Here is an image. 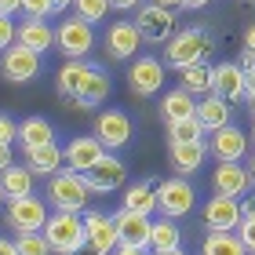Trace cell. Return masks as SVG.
Listing matches in <instances>:
<instances>
[{
    "instance_id": "obj_1",
    "label": "cell",
    "mask_w": 255,
    "mask_h": 255,
    "mask_svg": "<svg viewBox=\"0 0 255 255\" xmlns=\"http://www.w3.org/2000/svg\"><path fill=\"white\" fill-rule=\"evenodd\" d=\"M215 48V40H212V33L208 29H179V33H171V37L164 40V62L168 66H175V69H186V66H197V62H204V55Z\"/></svg>"
},
{
    "instance_id": "obj_2",
    "label": "cell",
    "mask_w": 255,
    "mask_h": 255,
    "mask_svg": "<svg viewBox=\"0 0 255 255\" xmlns=\"http://www.w3.org/2000/svg\"><path fill=\"white\" fill-rule=\"evenodd\" d=\"M40 234L48 237L51 255H77L84 248V219H80V212H55L48 215Z\"/></svg>"
},
{
    "instance_id": "obj_3",
    "label": "cell",
    "mask_w": 255,
    "mask_h": 255,
    "mask_svg": "<svg viewBox=\"0 0 255 255\" xmlns=\"http://www.w3.org/2000/svg\"><path fill=\"white\" fill-rule=\"evenodd\" d=\"M88 197H91V190L80 171L59 168L55 175H48V204L55 212H80L88 204Z\"/></svg>"
},
{
    "instance_id": "obj_4",
    "label": "cell",
    "mask_w": 255,
    "mask_h": 255,
    "mask_svg": "<svg viewBox=\"0 0 255 255\" xmlns=\"http://www.w3.org/2000/svg\"><path fill=\"white\" fill-rule=\"evenodd\" d=\"M153 193H157V215H164V219H182V215H190L193 204H197V193L182 175L157 182Z\"/></svg>"
},
{
    "instance_id": "obj_5",
    "label": "cell",
    "mask_w": 255,
    "mask_h": 255,
    "mask_svg": "<svg viewBox=\"0 0 255 255\" xmlns=\"http://www.w3.org/2000/svg\"><path fill=\"white\" fill-rule=\"evenodd\" d=\"M164 88V62L153 55H135V62L128 66V91L138 99H153Z\"/></svg>"
},
{
    "instance_id": "obj_6",
    "label": "cell",
    "mask_w": 255,
    "mask_h": 255,
    "mask_svg": "<svg viewBox=\"0 0 255 255\" xmlns=\"http://www.w3.org/2000/svg\"><path fill=\"white\" fill-rule=\"evenodd\" d=\"M135 29L149 44H164L175 33V11L160 4H138L135 7Z\"/></svg>"
},
{
    "instance_id": "obj_7",
    "label": "cell",
    "mask_w": 255,
    "mask_h": 255,
    "mask_svg": "<svg viewBox=\"0 0 255 255\" xmlns=\"http://www.w3.org/2000/svg\"><path fill=\"white\" fill-rule=\"evenodd\" d=\"M55 48H59L66 59H88V51L95 48V29L84 18H66L59 29H55Z\"/></svg>"
},
{
    "instance_id": "obj_8",
    "label": "cell",
    "mask_w": 255,
    "mask_h": 255,
    "mask_svg": "<svg viewBox=\"0 0 255 255\" xmlns=\"http://www.w3.org/2000/svg\"><path fill=\"white\" fill-rule=\"evenodd\" d=\"M4 223L15 230V234H37L48 223V208H44L40 197H18V201H7V215Z\"/></svg>"
},
{
    "instance_id": "obj_9",
    "label": "cell",
    "mask_w": 255,
    "mask_h": 255,
    "mask_svg": "<svg viewBox=\"0 0 255 255\" xmlns=\"http://www.w3.org/2000/svg\"><path fill=\"white\" fill-rule=\"evenodd\" d=\"M84 182H88L91 193H113V190H121L124 182H128V168H124L121 157H113L110 149H106V153H102L95 164L84 171Z\"/></svg>"
},
{
    "instance_id": "obj_10",
    "label": "cell",
    "mask_w": 255,
    "mask_h": 255,
    "mask_svg": "<svg viewBox=\"0 0 255 255\" xmlns=\"http://www.w3.org/2000/svg\"><path fill=\"white\" fill-rule=\"evenodd\" d=\"M0 73H4V80H11V84H29V80L40 77V55L22 48V44H11V48H4V55H0Z\"/></svg>"
},
{
    "instance_id": "obj_11",
    "label": "cell",
    "mask_w": 255,
    "mask_h": 255,
    "mask_svg": "<svg viewBox=\"0 0 255 255\" xmlns=\"http://www.w3.org/2000/svg\"><path fill=\"white\" fill-rule=\"evenodd\" d=\"M91 69H95V62H88V59H66V66L55 73V88H59V95L66 102H73L77 110H80V95H84V88H88Z\"/></svg>"
},
{
    "instance_id": "obj_12",
    "label": "cell",
    "mask_w": 255,
    "mask_h": 255,
    "mask_svg": "<svg viewBox=\"0 0 255 255\" xmlns=\"http://www.w3.org/2000/svg\"><path fill=\"white\" fill-rule=\"evenodd\" d=\"M149 219H153V215H138V212L121 208V212L113 215V226H117V245L146 252V248H149Z\"/></svg>"
},
{
    "instance_id": "obj_13",
    "label": "cell",
    "mask_w": 255,
    "mask_h": 255,
    "mask_svg": "<svg viewBox=\"0 0 255 255\" xmlns=\"http://www.w3.org/2000/svg\"><path fill=\"white\" fill-rule=\"evenodd\" d=\"M95 138L102 142V149H121L131 138V121L124 110H102L95 117Z\"/></svg>"
},
{
    "instance_id": "obj_14",
    "label": "cell",
    "mask_w": 255,
    "mask_h": 255,
    "mask_svg": "<svg viewBox=\"0 0 255 255\" xmlns=\"http://www.w3.org/2000/svg\"><path fill=\"white\" fill-rule=\"evenodd\" d=\"M138 44H142V37H138V29H135L131 18H121V22H113V26L106 29V55H110L113 62L135 59Z\"/></svg>"
},
{
    "instance_id": "obj_15",
    "label": "cell",
    "mask_w": 255,
    "mask_h": 255,
    "mask_svg": "<svg viewBox=\"0 0 255 255\" xmlns=\"http://www.w3.org/2000/svg\"><path fill=\"white\" fill-rule=\"evenodd\" d=\"M84 245L95 255H106L117 248V226H113V215L106 212H88L84 215Z\"/></svg>"
},
{
    "instance_id": "obj_16",
    "label": "cell",
    "mask_w": 255,
    "mask_h": 255,
    "mask_svg": "<svg viewBox=\"0 0 255 255\" xmlns=\"http://www.w3.org/2000/svg\"><path fill=\"white\" fill-rule=\"evenodd\" d=\"M248 91V77L241 73L237 62H219L212 66V95L226 99V102H241Z\"/></svg>"
},
{
    "instance_id": "obj_17",
    "label": "cell",
    "mask_w": 255,
    "mask_h": 255,
    "mask_svg": "<svg viewBox=\"0 0 255 255\" xmlns=\"http://www.w3.org/2000/svg\"><path fill=\"white\" fill-rule=\"evenodd\" d=\"M237 223H241V201H237V197L215 193L212 201L204 204V230L226 234V230H237Z\"/></svg>"
},
{
    "instance_id": "obj_18",
    "label": "cell",
    "mask_w": 255,
    "mask_h": 255,
    "mask_svg": "<svg viewBox=\"0 0 255 255\" xmlns=\"http://www.w3.org/2000/svg\"><path fill=\"white\" fill-rule=\"evenodd\" d=\"M208 153H215L219 160H245V153H248V135L241 131L237 124H223V128H215V131H212Z\"/></svg>"
},
{
    "instance_id": "obj_19",
    "label": "cell",
    "mask_w": 255,
    "mask_h": 255,
    "mask_svg": "<svg viewBox=\"0 0 255 255\" xmlns=\"http://www.w3.org/2000/svg\"><path fill=\"white\" fill-rule=\"evenodd\" d=\"M102 153H106V149H102V142H99L95 135H77L73 142H69V146L62 149V164L84 175V171H88L91 164H95V160H99Z\"/></svg>"
},
{
    "instance_id": "obj_20",
    "label": "cell",
    "mask_w": 255,
    "mask_h": 255,
    "mask_svg": "<svg viewBox=\"0 0 255 255\" xmlns=\"http://www.w3.org/2000/svg\"><path fill=\"white\" fill-rule=\"evenodd\" d=\"M212 186L215 193H223V197H245L248 193V171L241 160H219V168H215V175H212Z\"/></svg>"
},
{
    "instance_id": "obj_21",
    "label": "cell",
    "mask_w": 255,
    "mask_h": 255,
    "mask_svg": "<svg viewBox=\"0 0 255 255\" xmlns=\"http://www.w3.org/2000/svg\"><path fill=\"white\" fill-rule=\"evenodd\" d=\"M168 157H171V168H175L179 175H193V171L204 164L208 146H204V138H190V142H168Z\"/></svg>"
},
{
    "instance_id": "obj_22",
    "label": "cell",
    "mask_w": 255,
    "mask_h": 255,
    "mask_svg": "<svg viewBox=\"0 0 255 255\" xmlns=\"http://www.w3.org/2000/svg\"><path fill=\"white\" fill-rule=\"evenodd\" d=\"M15 40L22 48L44 55L48 48H55V29L48 26V18H26L22 26H15Z\"/></svg>"
},
{
    "instance_id": "obj_23",
    "label": "cell",
    "mask_w": 255,
    "mask_h": 255,
    "mask_svg": "<svg viewBox=\"0 0 255 255\" xmlns=\"http://www.w3.org/2000/svg\"><path fill=\"white\" fill-rule=\"evenodd\" d=\"M230 113H234V106H230L226 99H219V95H201L197 99V106H193V117H197V124L204 128V131H215V128H223V124H230Z\"/></svg>"
},
{
    "instance_id": "obj_24",
    "label": "cell",
    "mask_w": 255,
    "mask_h": 255,
    "mask_svg": "<svg viewBox=\"0 0 255 255\" xmlns=\"http://www.w3.org/2000/svg\"><path fill=\"white\" fill-rule=\"evenodd\" d=\"M26 168L33 171V175H55V171L62 168V146L55 142H44V146H33V149H26Z\"/></svg>"
},
{
    "instance_id": "obj_25",
    "label": "cell",
    "mask_w": 255,
    "mask_h": 255,
    "mask_svg": "<svg viewBox=\"0 0 255 255\" xmlns=\"http://www.w3.org/2000/svg\"><path fill=\"white\" fill-rule=\"evenodd\" d=\"M0 193H4V201L29 197L33 193V171L22 168V164H7L4 171H0Z\"/></svg>"
},
{
    "instance_id": "obj_26",
    "label": "cell",
    "mask_w": 255,
    "mask_h": 255,
    "mask_svg": "<svg viewBox=\"0 0 255 255\" xmlns=\"http://www.w3.org/2000/svg\"><path fill=\"white\" fill-rule=\"evenodd\" d=\"M164 248H182V230L175 219H149V252H164Z\"/></svg>"
},
{
    "instance_id": "obj_27",
    "label": "cell",
    "mask_w": 255,
    "mask_h": 255,
    "mask_svg": "<svg viewBox=\"0 0 255 255\" xmlns=\"http://www.w3.org/2000/svg\"><path fill=\"white\" fill-rule=\"evenodd\" d=\"M157 182H131V186L124 190V208L128 212H138V215H153L157 212Z\"/></svg>"
},
{
    "instance_id": "obj_28",
    "label": "cell",
    "mask_w": 255,
    "mask_h": 255,
    "mask_svg": "<svg viewBox=\"0 0 255 255\" xmlns=\"http://www.w3.org/2000/svg\"><path fill=\"white\" fill-rule=\"evenodd\" d=\"M193 106H197V99L190 95V91L175 88V91H168V95L160 99V117H164V124L186 121V117H193Z\"/></svg>"
},
{
    "instance_id": "obj_29",
    "label": "cell",
    "mask_w": 255,
    "mask_h": 255,
    "mask_svg": "<svg viewBox=\"0 0 255 255\" xmlns=\"http://www.w3.org/2000/svg\"><path fill=\"white\" fill-rule=\"evenodd\" d=\"M55 138V128L48 124V117H26L18 124V146L22 149H33V146H44Z\"/></svg>"
},
{
    "instance_id": "obj_30",
    "label": "cell",
    "mask_w": 255,
    "mask_h": 255,
    "mask_svg": "<svg viewBox=\"0 0 255 255\" xmlns=\"http://www.w3.org/2000/svg\"><path fill=\"white\" fill-rule=\"evenodd\" d=\"M110 91H113V84H110L106 69L95 66V69H91V77H88L84 95H80V110H95V106H102V102L110 99Z\"/></svg>"
},
{
    "instance_id": "obj_31",
    "label": "cell",
    "mask_w": 255,
    "mask_h": 255,
    "mask_svg": "<svg viewBox=\"0 0 255 255\" xmlns=\"http://www.w3.org/2000/svg\"><path fill=\"white\" fill-rule=\"evenodd\" d=\"M179 88H182V91H190L193 99L208 95V91H212V66L197 62V66H186V69H179Z\"/></svg>"
},
{
    "instance_id": "obj_32",
    "label": "cell",
    "mask_w": 255,
    "mask_h": 255,
    "mask_svg": "<svg viewBox=\"0 0 255 255\" xmlns=\"http://www.w3.org/2000/svg\"><path fill=\"white\" fill-rule=\"evenodd\" d=\"M201 255H248V252H245V245H241V237L234 230H226V234L208 230V237L201 245Z\"/></svg>"
},
{
    "instance_id": "obj_33",
    "label": "cell",
    "mask_w": 255,
    "mask_h": 255,
    "mask_svg": "<svg viewBox=\"0 0 255 255\" xmlns=\"http://www.w3.org/2000/svg\"><path fill=\"white\" fill-rule=\"evenodd\" d=\"M190 138H204V128L197 124V117L171 121L168 124V142H190Z\"/></svg>"
},
{
    "instance_id": "obj_34",
    "label": "cell",
    "mask_w": 255,
    "mask_h": 255,
    "mask_svg": "<svg viewBox=\"0 0 255 255\" xmlns=\"http://www.w3.org/2000/svg\"><path fill=\"white\" fill-rule=\"evenodd\" d=\"M73 7H77V18L91 22V26L110 15V0H73Z\"/></svg>"
},
{
    "instance_id": "obj_35",
    "label": "cell",
    "mask_w": 255,
    "mask_h": 255,
    "mask_svg": "<svg viewBox=\"0 0 255 255\" xmlns=\"http://www.w3.org/2000/svg\"><path fill=\"white\" fill-rule=\"evenodd\" d=\"M15 248H18V255H51V248H48V237L40 234H18V241H15Z\"/></svg>"
},
{
    "instance_id": "obj_36",
    "label": "cell",
    "mask_w": 255,
    "mask_h": 255,
    "mask_svg": "<svg viewBox=\"0 0 255 255\" xmlns=\"http://www.w3.org/2000/svg\"><path fill=\"white\" fill-rule=\"evenodd\" d=\"M234 234L241 237V245H245V252H248V255H255V212L241 215V223H237V230H234Z\"/></svg>"
},
{
    "instance_id": "obj_37",
    "label": "cell",
    "mask_w": 255,
    "mask_h": 255,
    "mask_svg": "<svg viewBox=\"0 0 255 255\" xmlns=\"http://www.w3.org/2000/svg\"><path fill=\"white\" fill-rule=\"evenodd\" d=\"M22 15L26 18H48L55 11H51V0H22Z\"/></svg>"
},
{
    "instance_id": "obj_38",
    "label": "cell",
    "mask_w": 255,
    "mask_h": 255,
    "mask_svg": "<svg viewBox=\"0 0 255 255\" xmlns=\"http://www.w3.org/2000/svg\"><path fill=\"white\" fill-rule=\"evenodd\" d=\"M11 44H15V22H11V15H0V51Z\"/></svg>"
},
{
    "instance_id": "obj_39",
    "label": "cell",
    "mask_w": 255,
    "mask_h": 255,
    "mask_svg": "<svg viewBox=\"0 0 255 255\" xmlns=\"http://www.w3.org/2000/svg\"><path fill=\"white\" fill-rule=\"evenodd\" d=\"M15 138H18V124L7 113H0V142H15Z\"/></svg>"
},
{
    "instance_id": "obj_40",
    "label": "cell",
    "mask_w": 255,
    "mask_h": 255,
    "mask_svg": "<svg viewBox=\"0 0 255 255\" xmlns=\"http://www.w3.org/2000/svg\"><path fill=\"white\" fill-rule=\"evenodd\" d=\"M237 66H241V73H245V77H252V73H255V55H252V51H241Z\"/></svg>"
},
{
    "instance_id": "obj_41",
    "label": "cell",
    "mask_w": 255,
    "mask_h": 255,
    "mask_svg": "<svg viewBox=\"0 0 255 255\" xmlns=\"http://www.w3.org/2000/svg\"><path fill=\"white\" fill-rule=\"evenodd\" d=\"M7 164H15V153H11V142H0V171Z\"/></svg>"
},
{
    "instance_id": "obj_42",
    "label": "cell",
    "mask_w": 255,
    "mask_h": 255,
    "mask_svg": "<svg viewBox=\"0 0 255 255\" xmlns=\"http://www.w3.org/2000/svg\"><path fill=\"white\" fill-rule=\"evenodd\" d=\"M22 11V0H0V15H15Z\"/></svg>"
},
{
    "instance_id": "obj_43",
    "label": "cell",
    "mask_w": 255,
    "mask_h": 255,
    "mask_svg": "<svg viewBox=\"0 0 255 255\" xmlns=\"http://www.w3.org/2000/svg\"><path fill=\"white\" fill-rule=\"evenodd\" d=\"M138 4H142V0H110V7H117V11H131Z\"/></svg>"
},
{
    "instance_id": "obj_44",
    "label": "cell",
    "mask_w": 255,
    "mask_h": 255,
    "mask_svg": "<svg viewBox=\"0 0 255 255\" xmlns=\"http://www.w3.org/2000/svg\"><path fill=\"white\" fill-rule=\"evenodd\" d=\"M245 51H252V55H255V22L245 29Z\"/></svg>"
},
{
    "instance_id": "obj_45",
    "label": "cell",
    "mask_w": 255,
    "mask_h": 255,
    "mask_svg": "<svg viewBox=\"0 0 255 255\" xmlns=\"http://www.w3.org/2000/svg\"><path fill=\"white\" fill-rule=\"evenodd\" d=\"M0 255H18V248H15V241L0 237Z\"/></svg>"
},
{
    "instance_id": "obj_46",
    "label": "cell",
    "mask_w": 255,
    "mask_h": 255,
    "mask_svg": "<svg viewBox=\"0 0 255 255\" xmlns=\"http://www.w3.org/2000/svg\"><path fill=\"white\" fill-rule=\"evenodd\" d=\"M208 4H212V0H182V7H186V11H201Z\"/></svg>"
},
{
    "instance_id": "obj_47",
    "label": "cell",
    "mask_w": 255,
    "mask_h": 255,
    "mask_svg": "<svg viewBox=\"0 0 255 255\" xmlns=\"http://www.w3.org/2000/svg\"><path fill=\"white\" fill-rule=\"evenodd\" d=\"M69 7H73V0H51V11H55V15H59V11H69Z\"/></svg>"
},
{
    "instance_id": "obj_48",
    "label": "cell",
    "mask_w": 255,
    "mask_h": 255,
    "mask_svg": "<svg viewBox=\"0 0 255 255\" xmlns=\"http://www.w3.org/2000/svg\"><path fill=\"white\" fill-rule=\"evenodd\" d=\"M149 4H160V7H171V11H179V7H182V0H149Z\"/></svg>"
},
{
    "instance_id": "obj_49",
    "label": "cell",
    "mask_w": 255,
    "mask_h": 255,
    "mask_svg": "<svg viewBox=\"0 0 255 255\" xmlns=\"http://www.w3.org/2000/svg\"><path fill=\"white\" fill-rule=\"evenodd\" d=\"M113 255H146V252H138V248H124V245H117V248H113Z\"/></svg>"
},
{
    "instance_id": "obj_50",
    "label": "cell",
    "mask_w": 255,
    "mask_h": 255,
    "mask_svg": "<svg viewBox=\"0 0 255 255\" xmlns=\"http://www.w3.org/2000/svg\"><path fill=\"white\" fill-rule=\"evenodd\" d=\"M245 171H248V186H255V153H252V160H248Z\"/></svg>"
},
{
    "instance_id": "obj_51",
    "label": "cell",
    "mask_w": 255,
    "mask_h": 255,
    "mask_svg": "<svg viewBox=\"0 0 255 255\" xmlns=\"http://www.w3.org/2000/svg\"><path fill=\"white\" fill-rule=\"evenodd\" d=\"M149 255H186L182 248H164V252H149Z\"/></svg>"
},
{
    "instance_id": "obj_52",
    "label": "cell",
    "mask_w": 255,
    "mask_h": 255,
    "mask_svg": "<svg viewBox=\"0 0 255 255\" xmlns=\"http://www.w3.org/2000/svg\"><path fill=\"white\" fill-rule=\"evenodd\" d=\"M245 102H248V110L255 113V91H245Z\"/></svg>"
},
{
    "instance_id": "obj_53",
    "label": "cell",
    "mask_w": 255,
    "mask_h": 255,
    "mask_svg": "<svg viewBox=\"0 0 255 255\" xmlns=\"http://www.w3.org/2000/svg\"><path fill=\"white\" fill-rule=\"evenodd\" d=\"M248 91H255V73H252V77H248Z\"/></svg>"
},
{
    "instance_id": "obj_54",
    "label": "cell",
    "mask_w": 255,
    "mask_h": 255,
    "mask_svg": "<svg viewBox=\"0 0 255 255\" xmlns=\"http://www.w3.org/2000/svg\"><path fill=\"white\" fill-rule=\"evenodd\" d=\"M252 146H255V121H252Z\"/></svg>"
},
{
    "instance_id": "obj_55",
    "label": "cell",
    "mask_w": 255,
    "mask_h": 255,
    "mask_svg": "<svg viewBox=\"0 0 255 255\" xmlns=\"http://www.w3.org/2000/svg\"><path fill=\"white\" fill-rule=\"evenodd\" d=\"M241 4H255V0H241Z\"/></svg>"
},
{
    "instance_id": "obj_56",
    "label": "cell",
    "mask_w": 255,
    "mask_h": 255,
    "mask_svg": "<svg viewBox=\"0 0 255 255\" xmlns=\"http://www.w3.org/2000/svg\"><path fill=\"white\" fill-rule=\"evenodd\" d=\"M0 201H4V193H0Z\"/></svg>"
}]
</instances>
